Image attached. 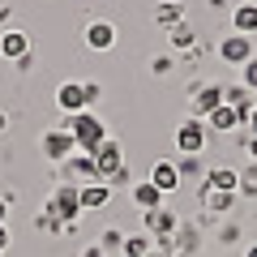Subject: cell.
<instances>
[{
	"label": "cell",
	"instance_id": "6da1fadb",
	"mask_svg": "<svg viewBox=\"0 0 257 257\" xmlns=\"http://www.w3.org/2000/svg\"><path fill=\"white\" fill-rule=\"evenodd\" d=\"M69 133H73V142H77V150L82 155H94V150L107 142V124H103L94 111H77V116H69Z\"/></svg>",
	"mask_w": 257,
	"mask_h": 257
},
{
	"label": "cell",
	"instance_id": "7a4b0ae2",
	"mask_svg": "<svg viewBox=\"0 0 257 257\" xmlns=\"http://www.w3.org/2000/svg\"><path fill=\"white\" fill-rule=\"evenodd\" d=\"M43 210H52L64 227H77V219H82V197H77V184H60V189L47 197Z\"/></svg>",
	"mask_w": 257,
	"mask_h": 257
},
{
	"label": "cell",
	"instance_id": "3957f363",
	"mask_svg": "<svg viewBox=\"0 0 257 257\" xmlns=\"http://www.w3.org/2000/svg\"><path fill=\"white\" fill-rule=\"evenodd\" d=\"M206 142H210V128H206V120H197V116H189L180 128H176V150H180V155H202Z\"/></svg>",
	"mask_w": 257,
	"mask_h": 257
},
{
	"label": "cell",
	"instance_id": "277c9868",
	"mask_svg": "<svg viewBox=\"0 0 257 257\" xmlns=\"http://www.w3.org/2000/svg\"><path fill=\"white\" fill-rule=\"evenodd\" d=\"M39 146H43V159H52V163H69V159L77 155V142H73V133H69L64 124L52 128V133H43Z\"/></svg>",
	"mask_w": 257,
	"mask_h": 257
},
{
	"label": "cell",
	"instance_id": "5b68a950",
	"mask_svg": "<svg viewBox=\"0 0 257 257\" xmlns=\"http://www.w3.org/2000/svg\"><path fill=\"white\" fill-rule=\"evenodd\" d=\"M253 56H257V52H253V39H248V35H236V30H231V35L219 43V60H223V64H236V69H244Z\"/></svg>",
	"mask_w": 257,
	"mask_h": 257
},
{
	"label": "cell",
	"instance_id": "8992f818",
	"mask_svg": "<svg viewBox=\"0 0 257 257\" xmlns=\"http://www.w3.org/2000/svg\"><path fill=\"white\" fill-rule=\"evenodd\" d=\"M214 107H223V86L219 82H206V86H193V94H189V111L197 120H206Z\"/></svg>",
	"mask_w": 257,
	"mask_h": 257
},
{
	"label": "cell",
	"instance_id": "52a82bcc",
	"mask_svg": "<svg viewBox=\"0 0 257 257\" xmlns=\"http://www.w3.org/2000/svg\"><path fill=\"white\" fill-rule=\"evenodd\" d=\"M82 39H86L90 52H111V47H116V26H111L107 18H94V22H86Z\"/></svg>",
	"mask_w": 257,
	"mask_h": 257
},
{
	"label": "cell",
	"instance_id": "ba28073f",
	"mask_svg": "<svg viewBox=\"0 0 257 257\" xmlns=\"http://www.w3.org/2000/svg\"><path fill=\"white\" fill-rule=\"evenodd\" d=\"M56 107H60L64 116L90 111V107H86V82H64V86H56Z\"/></svg>",
	"mask_w": 257,
	"mask_h": 257
},
{
	"label": "cell",
	"instance_id": "9c48e42d",
	"mask_svg": "<svg viewBox=\"0 0 257 257\" xmlns=\"http://www.w3.org/2000/svg\"><path fill=\"white\" fill-rule=\"evenodd\" d=\"M94 167H99V180H111V176L124 167V150H120V142H103L99 150H94Z\"/></svg>",
	"mask_w": 257,
	"mask_h": 257
},
{
	"label": "cell",
	"instance_id": "30bf717a",
	"mask_svg": "<svg viewBox=\"0 0 257 257\" xmlns=\"http://www.w3.org/2000/svg\"><path fill=\"white\" fill-rule=\"evenodd\" d=\"M142 223H146L150 236H176V227H180V219H176L172 206H159V210H142Z\"/></svg>",
	"mask_w": 257,
	"mask_h": 257
},
{
	"label": "cell",
	"instance_id": "8fae6325",
	"mask_svg": "<svg viewBox=\"0 0 257 257\" xmlns=\"http://www.w3.org/2000/svg\"><path fill=\"white\" fill-rule=\"evenodd\" d=\"M197 197H202V206H206V214H231V206H236V197L240 193H223V189H210V184L202 180V189H197Z\"/></svg>",
	"mask_w": 257,
	"mask_h": 257
},
{
	"label": "cell",
	"instance_id": "7c38bea8",
	"mask_svg": "<svg viewBox=\"0 0 257 257\" xmlns=\"http://www.w3.org/2000/svg\"><path fill=\"white\" fill-rule=\"evenodd\" d=\"M150 184H155L163 197L180 189V172H176V159H159V163L150 167Z\"/></svg>",
	"mask_w": 257,
	"mask_h": 257
},
{
	"label": "cell",
	"instance_id": "4fadbf2b",
	"mask_svg": "<svg viewBox=\"0 0 257 257\" xmlns=\"http://www.w3.org/2000/svg\"><path fill=\"white\" fill-rule=\"evenodd\" d=\"M77 197H82V214H86V210H99V206H107V202H111V184H107V180L77 184Z\"/></svg>",
	"mask_w": 257,
	"mask_h": 257
},
{
	"label": "cell",
	"instance_id": "5bb4252c",
	"mask_svg": "<svg viewBox=\"0 0 257 257\" xmlns=\"http://www.w3.org/2000/svg\"><path fill=\"white\" fill-rule=\"evenodd\" d=\"M0 56L5 60H26L30 56V35L26 30H5L0 35Z\"/></svg>",
	"mask_w": 257,
	"mask_h": 257
},
{
	"label": "cell",
	"instance_id": "9a60e30c",
	"mask_svg": "<svg viewBox=\"0 0 257 257\" xmlns=\"http://www.w3.org/2000/svg\"><path fill=\"white\" fill-rule=\"evenodd\" d=\"M206 128H214V133H236V128H244V120H240V111L236 107H214L210 116H206Z\"/></svg>",
	"mask_w": 257,
	"mask_h": 257
},
{
	"label": "cell",
	"instance_id": "2e32d148",
	"mask_svg": "<svg viewBox=\"0 0 257 257\" xmlns=\"http://www.w3.org/2000/svg\"><path fill=\"white\" fill-rule=\"evenodd\" d=\"M231 30H236V35H248V39L257 35V5L253 0H244V5L231 9Z\"/></svg>",
	"mask_w": 257,
	"mask_h": 257
},
{
	"label": "cell",
	"instance_id": "e0dca14e",
	"mask_svg": "<svg viewBox=\"0 0 257 257\" xmlns=\"http://www.w3.org/2000/svg\"><path fill=\"white\" fill-rule=\"evenodd\" d=\"M128 197H133L142 210H159V206H167V197H163V193H159L150 180H138L133 189H128Z\"/></svg>",
	"mask_w": 257,
	"mask_h": 257
},
{
	"label": "cell",
	"instance_id": "ac0fdd59",
	"mask_svg": "<svg viewBox=\"0 0 257 257\" xmlns=\"http://www.w3.org/2000/svg\"><path fill=\"white\" fill-rule=\"evenodd\" d=\"M64 172H69V176H77L82 184L99 180V167H94V155H82V150H77V155L69 159V163H64Z\"/></svg>",
	"mask_w": 257,
	"mask_h": 257
},
{
	"label": "cell",
	"instance_id": "d6986e66",
	"mask_svg": "<svg viewBox=\"0 0 257 257\" xmlns=\"http://www.w3.org/2000/svg\"><path fill=\"white\" fill-rule=\"evenodd\" d=\"M202 180L210 184V189H223V193H236L240 189V172H236V167H210Z\"/></svg>",
	"mask_w": 257,
	"mask_h": 257
},
{
	"label": "cell",
	"instance_id": "ffe728a7",
	"mask_svg": "<svg viewBox=\"0 0 257 257\" xmlns=\"http://www.w3.org/2000/svg\"><path fill=\"white\" fill-rule=\"evenodd\" d=\"M155 22L163 30L180 26V22H184V5H180V0H159V5H155Z\"/></svg>",
	"mask_w": 257,
	"mask_h": 257
},
{
	"label": "cell",
	"instance_id": "44dd1931",
	"mask_svg": "<svg viewBox=\"0 0 257 257\" xmlns=\"http://www.w3.org/2000/svg\"><path fill=\"white\" fill-rule=\"evenodd\" d=\"M172 244H176V253H193V257H197V244H202V231L193 227V223H180V227H176V236H172Z\"/></svg>",
	"mask_w": 257,
	"mask_h": 257
},
{
	"label": "cell",
	"instance_id": "7402d4cb",
	"mask_svg": "<svg viewBox=\"0 0 257 257\" xmlns=\"http://www.w3.org/2000/svg\"><path fill=\"white\" fill-rule=\"evenodd\" d=\"M167 35H172V47H176V52H197V30H193L189 22H180V26H172Z\"/></svg>",
	"mask_w": 257,
	"mask_h": 257
},
{
	"label": "cell",
	"instance_id": "603a6c76",
	"mask_svg": "<svg viewBox=\"0 0 257 257\" xmlns=\"http://www.w3.org/2000/svg\"><path fill=\"white\" fill-rule=\"evenodd\" d=\"M150 248H155V236L150 231H138V236H124V253L120 257H146Z\"/></svg>",
	"mask_w": 257,
	"mask_h": 257
},
{
	"label": "cell",
	"instance_id": "cb8c5ba5",
	"mask_svg": "<svg viewBox=\"0 0 257 257\" xmlns=\"http://www.w3.org/2000/svg\"><path fill=\"white\" fill-rule=\"evenodd\" d=\"M176 172H180V184H184L193 176H206V163H202V155H180L176 159Z\"/></svg>",
	"mask_w": 257,
	"mask_h": 257
},
{
	"label": "cell",
	"instance_id": "d4e9b609",
	"mask_svg": "<svg viewBox=\"0 0 257 257\" xmlns=\"http://www.w3.org/2000/svg\"><path fill=\"white\" fill-rule=\"evenodd\" d=\"M99 248H103L107 257H120V253H124V231H120V227H107V231L99 236Z\"/></svg>",
	"mask_w": 257,
	"mask_h": 257
},
{
	"label": "cell",
	"instance_id": "484cf974",
	"mask_svg": "<svg viewBox=\"0 0 257 257\" xmlns=\"http://www.w3.org/2000/svg\"><path fill=\"white\" fill-rule=\"evenodd\" d=\"M240 197H257V159H253V163H248V167H240Z\"/></svg>",
	"mask_w": 257,
	"mask_h": 257
},
{
	"label": "cell",
	"instance_id": "4316f807",
	"mask_svg": "<svg viewBox=\"0 0 257 257\" xmlns=\"http://www.w3.org/2000/svg\"><path fill=\"white\" fill-rule=\"evenodd\" d=\"M240 86H248V90L257 94V56H253V60L244 64V69H240Z\"/></svg>",
	"mask_w": 257,
	"mask_h": 257
},
{
	"label": "cell",
	"instance_id": "83f0119b",
	"mask_svg": "<svg viewBox=\"0 0 257 257\" xmlns=\"http://www.w3.org/2000/svg\"><path fill=\"white\" fill-rule=\"evenodd\" d=\"M99 94H103L99 82H86V107H90V111H94V103H99Z\"/></svg>",
	"mask_w": 257,
	"mask_h": 257
},
{
	"label": "cell",
	"instance_id": "f1b7e54d",
	"mask_svg": "<svg viewBox=\"0 0 257 257\" xmlns=\"http://www.w3.org/2000/svg\"><path fill=\"white\" fill-rule=\"evenodd\" d=\"M172 56H159V60H150V69H155V73H172Z\"/></svg>",
	"mask_w": 257,
	"mask_h": 257
},
{
	"label": "cell",
	"instance_id": "f546056e",
	"mask_svg": "<svg viewBox=\"0 0 257 257\" xmlns=\"http://www.w3.org/2000/svg\"><path fill=\"white\" fill-rule=\"evenodd\" d=\"M244 128H248V138H257V107L248 111V124H244Z\"/></svg>",
	"mask_w": 257,
	"mask_h": 257
},
{
	"label": "cell",
	"instance_id": "4dcf8cb0",
	"mask_svg": "<svg viewBox=\"0 0 257 257\" xmlns=\"http://www.w3.org/2000/svg\"><path fill=\"white\" fill-rule=\"evenodd\" d=\"M82 257H107V253H103L99 244H86V248H82Z\"/></svg>",
	"mask_w": 257,
	"mask_h": 257
},
{
	"label": "cell",
	"instance_id": "1f68e13d",
	"mask_svg": "<svg viewBox=\"0 0 257 257\" xmlns=\"http://www.w3.org/2000/svg\"><path fill=\"white\" fill-rule=\"evenodd\" d=\"M5 248H9V227L0 223V253H5Z\"/></svg>",
	"mask_w": 257,
	"mask_h": 257
},
{
	"label": "cell",
	"instance_id": "d6a6232c",
	"mask_svg": "<svg viewBox=\"0 0 257 257\" xmlns=\"http://www.w3.org/2000/svg\"><path fill=\"white\" fill-rule=\"evenodd\" d=\"M244 146H248V155L257 159V138H244Z\"/></svg>",
	"mask_w": 257,
	"mask_h": 257
},
{
	"label": "cell",
	"instance_id": "836d02e7",
	"mask_svg": "<svg viewBox=\"0 0 257 257\" xmlns=\"http://www.w3.org/2000/svg\"><path fill=\"white\" fill-rule=\"evenodd\" d=\"M5 214H9V197H0V223H5Z\"/></svg>",
	"mask_w": 257,
	"mask_h": 257
},
{
	"label": "cell",
	"instance_id": "e575fe53",
	"mask_svg": "<svg viewBox=\"0 0 257 257\" xmlns=\"http://www.w3.org/2000/svg\"><path fill=\"white\" fill-rule=\"evenodd\" d=\"M244 257H257V244H248V248H244Z\"/></svg>",
	"mask_w": 257,
	"mask_h": 257
},
{
	"label": "cell",
	"instance_id": "d590c367",
	"mask_svg": "<svg viewBox=\"0 0 257 257\" xmlns=\"http://www.w3.org/2000/svg\"><path fill=\"white\" fill-rule=\"evenodd\" d=\"M5 128H9V124H5V111H0V133H5Z\"/></svg>",
	"mask_w": 257,
	"mask_h": 257
},
{
	"label": "cell",
	"instance_id": "8d00e7d4",
	"mask_svg": "<svg viewBox=\"0 0 257 257\" xmlns=\"http://www.w3.org/2000/svg\"><path fill=\"white\" fill-rule=\"evenodd\" d=\"M176 257H193V253H176Z\"/></svg>",
	"mask_w": 257,
	"mask_h": 257
},
{
	"label": "cell",
	"instance_id": "74e56055",
	"mask_svg": "<svg viewBox=\"0 0 257 257\" xmlns=\"http://www.w3.org/2000/svg\"><path fill=\"white\" fill-rule=\"evenodd\" d=\"M253 5H257V0H253Z\"/></svg>",
	"mask_w": 257,
	"mask_h": 257
}]
</instances>
